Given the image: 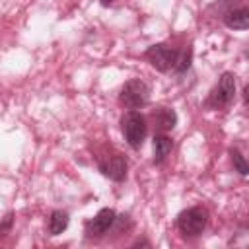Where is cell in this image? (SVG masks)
<instances>
[{
  "label": "cell",
  "mask_w": 249,
  "mask_h": 249,
  "mask_svg": "<svg viewBox=\"0 0 249 249\" xmlns=\"http://www.w3.org/2000/svg\"><path fill=\"white\" fill-rule=\"evenodd\" d=\"M235 95V76L231 72H224L218 80V84L214 86V89L210 91L208 99H206V107L210 109H224L233 101Z\"/></svg>",
  "instance_id": "6da1fadb"
},
{
  "label": "cell",
  "mask_w": 249,
  "mask_h": 249,
  "mask_svg": "<svg viewBox=\"0 0 249 249\" xmlns=\"http://www.w3.org/2000/svg\"><path fill=\"white\" fill-rule=\"evenodd\" d=\"M206 224H208V212L202 206L187 208V210H183L177 216V228H179V231L183 235H189V237H195V235L202 233V230L206 228Z\"/></svg>",
  "instance_id": "7a4b0ae2"
},
{
  "label": "cell",
  "mask_w": 249,
  "mask_h": 249,
  "mask_svg": "<svg viewBox=\"0 0 249 249\" xmlns=\"http://www.w3.org/2000/svg\"><path fill=\"white\" fill-rule=\"evenodd\" d=\"M121 124H123V134H124L126 142L132 148H140L142 142H144V138H146V132H148L146 119L138 111H128L121 119Z\"/></svg>",
  "instance_id": "3957f363"
},
{
  "label": "cell",
  "mask_w": 249,
  "mask_h": 249,
  "mask_svg": "<svg viewBox=\"0 0 249 249\" xmlns=\"http://www.w3.org/2000/svg\"><path fill=\"white\" fill-rule=\"evenodd\" d=\"M146 60L160 72H167L175 66L177 62V56H179V51L175 47H169L165 43H158V45H152L146 49L144 53Z\"/></svg>",
  "instance_id": "277c9868"
},
{
  "label": "cell",
  "mask_w": 249,
  "mask_h": 249,
  "mask_svg": "<svg viewBox=\"0 0 249 249\" xmlns=\"http://www.w3.org/2000/svg\"><path fill=\"white\" fill-rule=\"evenodd\" d=\"M121 103L128 109H140L148 103L150 99V88L146 82L142 80H128L123 89H121V95H119Z\"/></svg>",
  "instance_id": "5b68a950"
},
{
  "label": "cell",
  "mask_w": 249,
  "mask_h": 249,
  "mask_svg": "<svg viewBox=\"0 0 249 249\" xmlns=\"http://www.w3.org/2000/svg\"><path fill=\"white\" fill-rule=\"evenodd\" d=\"M117 214L113 208H101L91 220L86 222V235L88 237H101L109 231V228L115 224Z\"/></svg>",
  "instance_id": "8992f818"
},
{
  "label": "cell",
  "mask_w": 249,
  "mask_h": 249,
  "mask_svg": "<svg viewBox=\"0 0 249 249\" xmlns=\"http://www.w3.org/2000/svg\"><path fill=\"white\" fill-rule=\"evenodd\" d=\"M126 169H128V163L121 154H113L99 160V171L113 181H123L126 177Z\"/></svg>",
  "instance_id": "52a82bcc"
},
{
  "label": "cell",
  "mask_w": 249,
  "mask_h": 249,
  "mask_svg": "<svg viewBox=\"0 0 249 249\" xmlns=\"http://www.w3.org/2000/svg\"><path fill=\"white\" fill-rule=\"evenodd\" d=\"M224 23H226L230 29H239V31L247 29V27H249V10H247L245 6H241V8H235V10L226 12Z\"/></svg>",
  "instance_id": "ba28073f"
},
{
  "label": "cell",
  "mask_w": 249,
  "mask_h": 249,
  "mask_svg": "<svg viewBox=\"0 0 249 249\" xmlns=\"http://www.w3.org/2000/svg\"><path fill=\"white\" fill-rule=\"evenodd\" d=\"M154 121H156L158 130L165 132V130H171L177 124V113L169 107H158L156 113H154Z\"/></svg>",
  "instance_id": "9c48e42d"
},
{
  "label": "cell",
  "mask_w": 249,
  "mask_h": 249,
  "mask_svg": "<svg viewBox=\"0 0 249 249\" xmlns=\"http://www.w3.org/2000/svg\"><path fill=\"white\" fill-rule=\"evenodd\" d=\"M171 148H173V140H171L169 136H165V134H156V136H154V161H156V163H161V161L169 156Z\"/></svg>",
  "instance_id": "30bf717a"
},
{
  "label": "cell",
  "mask_w": 249,
  "mask_h": 249,
  "mask_svg": "<svg viewBox=\"0 0 249 249\" xmlns=\"http://www.w3.org/2000/svg\"><path fill=\"white\" fill-rule=\"evenodd\" d=\"M68 226V212L64 210H53L51 218H49V233L51 235H58L66 230Z\"/></svg>",
  "instance_id": "8fae6325"
},
{
  "label": "cell",
  "mask_w": 249,
  "mask_h": 249,
  "mask_svg": "<svg viewBox=\"0 0 249 249\" xmlns=\"http://www.w3.org/2000/svg\"><path fill=\"white\" fill-rule=\"evenodd\" d=\"M230 154H231V161H233L237 173H239V175H247V173H249V165H247L245 158L241 156V152H239V150H231Z\"/></svg>",
  "instance_id": "7c38bea8"
},
{
  "label": "cell",
  "mask_w": 249,
  "mask_h": 249,
  "mask_svg": "<svg viewBox=\"0 0 249 249\" xmlns=\"http://www.w3.org/2000/svg\"><path fill=\"white\" fill-rule=\"evenodd\" d=\"M189 66H191V49H189V51H185L181 56H177V62H175L173 70H175L177 74H183Z\"/></svg>",
  "instance_id": "4fadbf2b"
},
{
  "label": "cell",
  "mask_w": 249,
  "mask_h": 249,
  "mask_svg": "<svg viewBox=\"0 0 249 249\" xmlns=\"http://www.w3.org/2000/svg\"><path fill=\"white\" fill-rule=\"evenodd\" d=\"M12 222H14V214H8V216H6V218L0 222V235H6V233L10 231Z\"/></svg>",
  "instance_id": "5bb4252c"
},
{
  "label": "cell",
  "mask_w": 249,
  "mask_h": 249,
  "mask_svg": "<svg viewBox=\"0 0 249 249\" xmlns=\"http://www.w3.org/2000/svg\"><path fill=\"white\" fill-rule=\"evenodd\" d=\"M103 6H107V4H111V2H115V0H99Z\"/></svg>",
  "instance_id": "9a60e30c"
}]
</instances>
